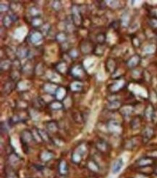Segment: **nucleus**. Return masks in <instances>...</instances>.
<instances>
[{"label": "nucleus", "instance_id": "f03ea898", "mask_svg": "<svg viewBox=\"0 0 157 178\" xmlns=\"http://www.w3.org/2000/svg\"><path fill=\"white\" fill-rule=\"evenodd\" d=\"M85 151H86V147L84 145H80L78 147V148H77L75 151V152L73 153V155H72V161L75 164H79L82 160L83 156Z\"/></svg>", "mask_w": 157, "mask_h": 178}, {"label": "nucleus", "instance_id": "39448f33", "mask_svg": "<svg viewBox=\"0 0 157 178\" xmlns=\"http://www.w3.org/2000/svg\"><path fill=\"white\" fill-rule=\"evenodd\" d=\"M96 147L97 150L99 151L101 153H107L109 149V144H108L107 142H106L104 140L100 139L96 143Z\"/></svg>", "mask_w": 157, "mask_h": 178}, {"label": "nucleus", "instance_id": "423d86ee", "mask_svg": "<svg viewBox=\"0 0 157 178\" xmlns=\"http://www.w3.org/2000/svg\"><path fill=\"white\" fill-rule=\"evenodd\" d=\"M59 173L62 177H67L69 174V168L68 164L64 160H62L58 165Z\"/></svg>", "mask_w": 157, "mask_h": 178}, {"label": "nucleus", "instance_id": "0eeeda50", "mask_svg": "<svg viewBox=\"0 0 157 178\" xmlns=\"http://www.w3.org/2000/svg\"><path fill=\"white\" fill-rule=\"evenodd\" d=\"M124 162L123 159L122 158L118 159L115 161L112 165V168H111V171H112L113 174H117L120 171L122 170V167H123Z\"/></svg>", "mask_w": 157, "mask_h": 178}, {"label": "nucleus", "instance_id": "393cba45", "mask_svg": "<svg viewBox=\"0 0 157 178\" xmlns=\"http://www.w3.org/2000/svg\"><path fill=\"white\" fill-rule=\"evenodd\" d=\"M149 24L151 25V26H152L153 28H157V17H153L151 19H150Z\"/></svg>", "mask_w": 157, "mask_h": 178}, {"label": "nucleus", "instance_id": "9b49d317", "mask_svg": "<svg viewBox=\"0 0 157 178\" xmlns=\"http://www.w3.org/2000/svg\"><path fill=\"white\" fill-rule=\"evenodd\" d=\"M87 167L90 171H91L92 172H95V173L98 172L99 170H100V167H99V165L98 164V163L93 159L90 160V161H88Z\"/></svg>", "mask_w": 157, "mask_h": 178}, {"label": "nucleus", "instance_id": "aec40b11", "mask_svg": "<svg viewBox=\"0 0 157 178\" xmlns=\"http://www.w3.org/2000/svg\"><path fill=\"white\" fill-rule=\"evenodd\" d=\"M44 103H45V102L44 101V100H43L42 98H36V99H34L33 105L36 108L39 109V108H41V107H44Z\"/></svg>", "mask_w": 157, "mask_h": 178}, {"label": "nucleus", "instance_id": "4468645a", "mask_svg": "<svg viewBox=\"0 0 157 178\" xmlns=\"http://www.w3.org/2000/svg\"><path fill=\"white\" fill-rule=\"evenodd\" d=\"M36 130L38 132V133L39 135V137H40L41 140H42L43 141L45 142H51L52 140L50 138L49 136V133L47 132L44 130H41V129H37Z\"/></svg>", "mask_w": 157, "mask_h": 178}, {"label": "nucleus", "instance_id": "f8f14e48", "mask_svg": "<svg viewBox=\"0 0 157 178\" xmlns=\"http://www.w3.org/2000/svg\"><path fill=\"white\" fill-rule=\"evenodd\" d=\"M6 178H19L17 172L12 167H8L5 169Z\"/></svg>", "mask_w": 157, "mask_h": 178}, {"label": "nucleus", "instance_id": "f3484780", "mask_svg": "<svg viewBox=\"0 0 157 178\" xmlns=\"http://www.w3.org/2000/svg\"><path fill=\"white\" fill-rule=\"evenodd\" d=\"M42 39V35H41V33L39 32H36V33H33L30 36V41L32 43H36L39 41L41 40Z\"/></svg>", "mask_w": 157, "mask_h": 178}, {"label": "nucleus", "instance_id": "2eb2a0df", "mask_svg": "<svg viewBox=\"0 0 157 178\" xmlns=\"http://www.w3.org/2000/svg\"><path fill=\"white\" fill-rule=\"evenodd\" d=\"M121 106H122V104H121L120 101L114 100L109 102V104H108V109L111 111H116L117 109H120Z\"/></svg>", "mask_w": 157, "mask_h": 178}, {"label": "nucleus", "instance_id": "b1692460", "mask_svg": "<svg viewBox=\"0 0 157 178\" xmlns=\"http://www.w3.org/2000/svg\"><path fill=\"white\" fill-rule=\"evenodd\" d=\"M30 15H31L32 17H33V18H34V17H40V16H39V10L36 8L35 7H32V8H30Z\"/></svg>", "mask_w": 157, "mask_h": 178}, {"label": "nucleus", "instance_id": "a878e982", "mask_svg": "<svg viewBox=\"0 0 157 178\" xmlns=\"http://www.w3.org/2000/svg\"><path fill=\"white\" fill-rule=\"evenodd\" d=\"M89 178H97V177H89Z\"/></svg>", "mask_w": 157, "mask_h": 178}, {"label": "nucleus", "instance_id": "ddd939ff", "mask_svg": "<svg viewBox=\"0 0 157 178\" xmlns=\"http://www.w3.org/2000/svg\"><path fill=\"white\" fill-rule=\"evenodd\" d=\"M50 108V109L54 111H58V110H61L64 108V105L61 101H54L51 102L49 104V106Z\"/></svg>", "mask_w": 157, "mask_h": 178}, {"label": "nucleus", "instance_id": "a211bd4d", "mask_svg": "<svg viewBox=\"0 0 157 178\" xmlns=\"http://www.w3.org/2000/svg\"><path fill=\"white\" fill-rule=\"evenodd\" d=\"M153 112H154V109H153L152 106H149L145 110V116L148 119H152Z\"/></svg>", "mask_w": 157, "mask_h": 178}, {"label": "nucleus", "instance_id": "412c9836", "mask_svg": "<svg viewBox=\"0 0 157 178\" xmlns=\"http://www.w3.org/2000/svg\"><path fill=\"white\" fill-rule=\"evenodd\" d=\"M140 119H138V117H135L133 120H132L130 125L133 129H137L138 128L139 126H140Z\"/></svg>", "mask_w": 157, "mask_h": 178}, {"label": "nucleus", "instance_id": "dca6fc26", "mask_svg": "<svg viewBox=\"0 0 157 178\" xmlns=\"http://www.w3.org/2000/svg\"><path fill=\"white\" fill-rule=\"evenodd\" d=\"M53 154L51 151H44L41 154V158L43 161H49L53 158Z\"/></svg>", "mask_w": 157, "mask_h": 178}, {"label": "nucleus", "instance_id": "6e6552de", "mask_svg": "<svg viewBox=\"0 0 157 178\" xmlns=\"http://www.w3.org/2000/svg\"><path fill=\"white\" fill-rule=\"evenodd\" d=\"M153 133H154V132H153V130L151 127H146L143 131V140H145V141H149L153 137Z\"/></svg>", "mask_w": 157, "mask_h": 178}, {"label": "nucleus", "instance_id": "9d476101", "mask_svg": "<svg viewBox=\"0 0 157 178\" xmlns=\"http://www.w3.org/2000/svg\"><path fill=\"white\" fill-rule=\"evenodd\" d=\"M140 58L138 55H134L128 60L127 66L130 68H134L140 63Z\"/></svg>", "mask_w": 157, "mask_h": 178}, {"label": "nucleus", "instance_id": "20e7f679", "mask_svg": "<svg viewBox=\"0 0 157 178\" xmlns=\"http://www.w3.org/2000/svg\"><path fill=\"white\" fill-rule=\"evenodd\" d=\"M154 162V158L145 156V157H142L140 158V159H138V161H136V164L138 167H147L152 166Z\"/></svg>", "mask_w": 157, "mask_h": 178}, {"label": "nucleus", "instance_id": "1a4fd4ad", "mask_svg": "<svg viewBox=\"0 0 157 178\" xmlns=\"http://www.w3.org/2000/svg\"><path fill=\"white\" fill-rule=\"evenodd\" d=\"M46 127L49 132L52 133L57 132L59 128L58 124H57V122L53 121V120H52V121H49L47 123H46Z\"/></svg>", "mask_w": 157, "mask_h": 178}, {"label": "nucleus", "instance_id": "f257e3e1", "mask_svg": "<svg viewBox=\"0 0 157 178\" xmlns=\"http://www.w3.org/2000/svg\"><path fill=\"white\" fill-rule=\"evenodd\" d=\"M20 141L23 147L26 146L27 148L31 142L36 141L35 136H33V132L29 130H24L20 133Z\"/></svg>", "mask_w": 157, "mask_h": 178}, {"label": "nucleus", "instance_id": "5701e85b", "mask_svg": "<svg viewBox=\"0 0 157 178\" xmlns=\"http://www.w3.org/2000/svg\"><path fill=\"white\" fill-rule=\"evenodd\" d=\"M132 111H133V108H132V107H124L122 109V115H124V116H126V117L129 116V115L132 113Z\"/></svg>", "mask_w": 157, "mask_h": 178}, {"label": "nucleus", "instance_id": "6ab92c4d", "mask_svg": "<svg viewBox=\"0 0 157 178\" xmlns=\"http://www.w3.org/2000/svg\"><path fill=\"white\" fill-rule=\"evenodd\" d=\"M19 160H20V158L18 157V156H17V154H12L10 155V159H9V161H10V163L12 165L17 164L20 161Z\"/></svg>", "mask_w": 157, "mask_h": 178}, {"label": "nucleus", "instance_id": "4be33fe9", "mask_svg": "<svg viewBox=\"0 0 157 178\" xmlns=\"http://www.w3.org/2000/svg\"><path fill=\"white\" fill-rule=\"evenodd\" d=\"M96 40L99 44H103L106 41V35L104 33H100L96 36Z\"/></svg>", "mask_w": 157, "mask_h": 178}, {"label": "nucleus", "instance_id": "7ed1b4c3", "mask_svg": "<svg viewBox=\"0 0 157 178\" xmlns=\"http://www.w3.org/2000/svg\"><path fill=\"white\" fill-rule=\"evenodd\" d=\"M107 128L110 133L114 134H119L122 131V127H121L120 123L114 120L108 122Z\"/></svg>", "mask_w": 157, "mask_h": 178}]
</instances>
